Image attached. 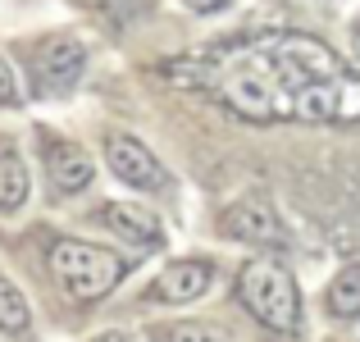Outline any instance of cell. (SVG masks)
I'll use <instances>...</instances> for the list:
<instances>
[{"instance_id":"obj_5","label":"cell","mask_w":360,"mask_h":342,"mask_svg":"<svg viewBox=\"0 0 360 342\" xmlns=\"http://www.w3.org/2000/svg\"><path fill=\"white\" fill-rule=\"evenodd\" d=\"M224 233L242 237V242H255V246H278L283 242V228L260 196H246V201L229 205L224 210Z\"/></svg>"},{"instance_id":"obj_14","label":"cell","mask_w":360,"mask_h":342,"mask_svg":"<svg viewBox=\"0 0 360 342\" xmlns=\"http://www.w3.org/2000/svg\"><path fill=\"white\" fill-rule=\"evenodd\" d=\"M18 101V82H14V69L0 60V106H14Z\"/></svg>"},{"instance_id":"obj_9","label":"cell","mask_w":360,"mask_h":342,"mask_svg":"<svg viewBox=\"0 0 360 342\" xmlns=\"http://www.w3.org/2000/svg\"><path fill=\"white\" fill-rule=\"evenodd\" d=\"M91 160L82 156V146H69V141H60V146H51V183L60 187V192H82V187L91 183Z\"/></svg>"},{"instance_id":"obj_1","label":"cell","mask_w":360,"mask_h":342,"mask_svg":"<svg viewBox=\"0 0 360 342\" xmlns=\"http://www.w3.org/2000/svg\"><path fill=\"white\" fill-rule=\"evenodd\" d=\"M169 78L210 91L233 114L255 123H347L360 119V78L342 69L333 51L315 37L274 32L255 42H229L210 55L169 64Z\"/></svg>"},{"instance_id":"obj_16","label":"cell","mask_w":360,"mask_h":342,"mask_svg":"<svg viewBox=\"0 0 360 342\" xmlns=\"http://www.w3.org/2000/svg\"><path fill=\"white\" fill-rule=\"evenodd\" d=\"M352 60H356V64H360V23H356V27H352Z\"/></svg>"},{"instance_id":"obj_8","label":"cell","mask_w":360,"mask_h":342,"mask_svg":"<svg viewBox=\"0 0 360 342\" xmlns=\"http://www.w3.org/2000/svg\"><path fill=\"white\" fill-rule=\"evenodd\" d=\"M105 224L115 228L119 237L137 242V246H160V242H165V233H160V220L146 210V205L115 201V205H105Z\"/></svg>"},{"instance_id":"obj_2","label":"cell","mask_w":360,"mask_h":342,"mask_svg":"<svg viewBox=\"0 0 360 342\" xmlns=\"http://www.w3.org/2000/svg\"><path fill=\"white\" fill-rule=\"evenodd\" d=\"M51 270H55L60 288L69 292L73 301H96L123 279L128 265H123L115 251H105V246L78 242V237H60V242L51 246Z\"/></svg>"},{"instance_id":"obj_11","label":"cell","mask_w":360,"mask_h":342,"mask_svg":"<svg viewBox=\"0 0 360 342\" xmlns=\"http://www.w3.org/2000/svg\"><path fill=\"white\" fill-rule=\"evenodd\" d=\"M27 201V169L14 151H0V210H18Z\"/></svg>"},{"instance_id":"obj_7","label":"cell","mask_w":360,"mask_h":342,"mask_svg":"<svg viewBox=\"0 0 360 342\" xmlns=\"http://www.w3.org/2000/svg\"><path fill=\"white\" fill-rule=\"evenodd\" d=\"M205 288H210V265L205 260H178L155 279L160 301H196Z\"/></svg>"},{"instance_id":"obj_17","label":"cell","mask_w":360,"mask_h":342,"mask_svg":"<svg viewBox=\"0 0 360 342\" xmlns=\"http://www.w3.org/2000/svg\"><path fill=\"white\" fill-rule=\"evenodd\" d=\"M96 342H132V338H128V334H101Z\"/></svg>"},{"instance_id":"obj_3","label":"cell","mask_w":360,"mask_h":342,"mask_svg":"<svg viewBox=\"0 0 360 342\" xmlns=\"http://www.w3.org/2000/svg\"><path fill=\"white\" fill-rule=\"evenodd\" d=\"M238 297L246 301V310H251L260 324L278 329V334L297 329V319H301L297 279H292L283 265H274V260H251L246 265L242 279H238Z\"/></svg>"},{"instance_id":"obj_4","label":"cell","mask_w":360,"mask_h":342,"mask_svg":"<svg viewBox=\"0 0 360 342\" xmlns=\"http://www.w3.org/2000/svg\"><path fill=\"white\" fill-rule=\"evenodd\" d=\"M105 160H110V169H115L123 183H132V187H165L169 183L165 165H160L137 137H110Z\"/></svg>"},{"instance_id":"obj_6","label":"cell","mask_w":360,"mask_h":342,"mask_svg":"<svg viewBox=\"0 0 360 342\" xmlns=\"http://www.w3.org/2000/svg\"><path fill=\"white\" fill-rule=\"evenodd\" d=\"M82 64H87V46H82L78 37H55V42H46L41 55H37V73H41L51 87H69L82 73Z\"/></svg>"},{"instance_id":"obj_10","label":"cell","mask_w":360,"mask_h":342,"mask_svg":"<svg viewBox=\"0 0 360 342\" xmlns=\"http://www.w3.org/2000/svg\"><path fill=\"white\" fill-rule=\"evenodd\" d=\"M328 310H333L338 319L360 315V265H347V270L328 283Z\"/></svg>"},{"instance_id":"obj_12","label":"cell","mask_w":360,"mask_h":342,"mask_svg":"<svg viewBox=\"0 0 360 342\" xmlns=\"http://www.w3.org/2000/svg\"><path fill=\"white\" fill-rule=\"evenodd\" d=\"M0 329H9V334L27 329V301L9 279H0Z\"/></svg>"},{"instance_id":"obj_13","label":"cell","mask_w":360,"mask_h":342,"mask_svg":"<svg viewBox=\"0 0 360 342\" xmlns=\"http://www.w3.org/2000/svg\"><path fill=\"white\" fill-rule=\"evenodd\" d=\"M165 342H224V334L214 324H196V319H187V324H169Z\"/></svg>"},{"instance_id":"obj_15","label":"cell","mask_w":360,"mask_h":342,"mask_svg":"<svg viewBox=\"0 0 360 342\" xmlns=\"http://www.w3.org/2000/svg\"><path fill=\"white\" fill-rule=\"evenodd\" d=\"M229 0H187V9H196V14H214V9H224Z\"/></svg>"}]
</instances>
